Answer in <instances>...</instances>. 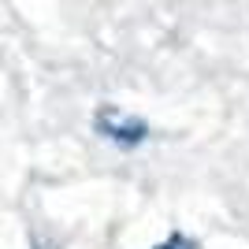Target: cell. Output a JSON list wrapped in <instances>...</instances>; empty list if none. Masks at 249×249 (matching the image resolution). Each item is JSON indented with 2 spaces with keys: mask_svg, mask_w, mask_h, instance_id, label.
Masks as SVG:
<instances>
[{
  "mask_svg": "<svg viewBox=\"0 0 249 249\" xmlns=\"http://www.w3.org/2000/svg\"><path fill=\"white\" fill-rule=\"evenodd\" d=\"M93 130L108 142V145L123 149V153H134V149L149 145L156 138V130L142 119V115L126 112V108H119V104H101L93 112Z\"/></svg>",
  "mask_w": 249,
  "mask_h": 249,
  "instance_id": "1",
  "label": "cell"
},
{
  "mask_svg": "<svg viewBox=\"0 0 249 249\" xmlns=\"http://www.w3.org/2000/svg\"><path fill=\"white\" fill-rule=\"evenodd\" d=\"M153 249H205V246H201V242L194 238V234H182V231H171V234H167V238H160V242H156Z\"/></svg>",
  "mask_w": 249,
  "mask_h": 249,
  "instance_id": "2",
  "label": "cell"
},
{
  "mask_svg": "<svg viewBox=\"0 0 249 249\" xmlns=\"http://www.w3.org/2000/svg\"><path fill=\"white\" fill-rule=\"evenodd\" d=\"M30 249H63V246H56V242L41 238V234H34V238H30Z\"/></svg>",
  "mask_w": 249,
  "mask_h": 249,
  "instance_id": "3",
  "label": "cell"
}]
</instances>
